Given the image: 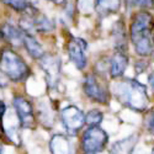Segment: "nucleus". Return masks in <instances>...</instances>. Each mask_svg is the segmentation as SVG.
I'll use <instances>...</instances> for the list:
<instances>
[{
	"mask_svg": "<svg viewBox=\"0 0 154 154\" xmlns=\"http://www.w3.org/2000/svg\"><path fill=\"white\" fill-rule=\"evenodd\" d=\"M12 105H14L20 126L22 128H31V130H35L36 125H37V119H36V113H35L32 102L30 100H27L25 96L17 95L14 97Z\"/></svg>",
	"mask_w": 154,
	"mask_h": 154,
	"instance_id": "obj_7",
	"label": "nucleus"
},
{
	"mask_svg": "<svg viewBox=\"0 0 154 154\" xmlns=\"http://www.w3.org/2000/svg\"><path fill=\"white\" fill-rule=\"evenodd\" d=\"M6 79L8 78L2 73V70H0V86H2V88H5L8 85V80Z\"/></svg>",
	"mask_w": 154,
	"mask_h": 154,
	"instance_id": "obj_23",
	"label": "nucleus"
},
{
	"mask_svg": "<svg viewBox=\"0 0 154 154\" xmlns=\"http://www.w3.org/2000/svg\"><path fill=\"white\" fill-rule=\"evenodd\" d=\"M60 58L57 54H46L40 59V66L46 74L48 86L56 88L60 76Z\"/></svg>",
	"mask_w": 154,
	"mask_h": 154,
	"instance_id": "obj_9",
	"label": "nucleus"
},
{
	"mask_svg": "<svg viewBox=\"0 0 154 154\" xmlns=\"http://www.w3.org/2000/svg\"><path fill=\"white\" fill-rule=\"evenodd\" d=\"M137 139L138 138L133 134L121 140H117L116 143H113L111 146V148L109 149V153L110 154H130L137 143Z\"/></svg>",
	"mask_w": 154,
	"mask_h": 154,
	"instance_id": "obj_14",
	"label": "nucleus"
},
{
	"mask_svg": "<svg viewBox=\"0 0 154 154\" xmlns=\"http://www.w3.org/2000/svg\"><path fill=\"white\" fill-rule=\"evenodd\" d=\"M153 27L154 20L148 11H139L133 16L130 26V38L134 46L136 53L140 57H148L153 52L150 43V33Z\"/></svg>",
	"mask_w": 154,
	"mask_h": 154,
	"instance_id": "obj_2",
	"label": "nucleus"
},
{
	"mask_svg": "<svg viewBox=\"0 0 154 154\" xmlns=\"http://www.w3.org/2000/svg\"><path fill=\"white\" fill-rule=\"evenodd\" d=\"M48 148L51 154H76V148L70 136L63 133H56L51 137Z\"/></svg>",
	"mask_w": 154,
	"mask_h": 154,
	"instance_id": "obj_10",
	"label": "nucleus"
},
{
	"mask_svg": "<svg viewBox=\"0 0 154 154\" xmlns=\"http://www.w3.org/2000/svg\"><path fill=\"white\" fill-rule=\"evenodd\" d=\"M153 43H154V36H153Z\"/></svg>",
	"mask_w": 154,
	"mask_h": 154,
	"instance_id": "obj_29",
	"label": "nucleus"
},
{
	"mask_svg": "<svg viewBox=\"0 0 154 154\" xmlns=\"http://www.w3.org/2000/svg\"><path fill=\"white\" fill-rule=\"evenodd\" d=\"M148 84H149L150 89L154 91V72H152V73L148 75Z\"/></svg>",
	"mask_w": 154,
	"mask_h": 154,
	"instance_id": "obj_24",
	"label": "nucleus"
},
{
	"mask_svg": "<svg viewBox=\"0 0 154 154\" xmlns=\"http://www.w3.org/2000/svg\"><path fill=\"white\" fill-rule=\"evenodd\" d=\"M2 40H4V36H3V32H2V30H0V41Z\"/></svg>",
	"mask_w": 154,
	"mask_h": 154,
	"instance_id": "obj_26",
	"label": "nucleus"
},
{
	"mask_svg": "<svg viewBox=\"0 0 154 154\" xmlns=\"http://www.w3.org/2000/svg\"><path fill=\"white\" fill-rule=\"evenodd\" d=\"M6 112V105L3 100H0V140L6 139L5 128H4V115Z\"/></svg>",
	"mask_w": 154,
	"mask_h": 154,
	"instance_id": "obj_21",
	"label": "nucleus"
},
{
	"mask_svg": "<svg viewBox=\"0 0 154 154\" xmlns=\"http://www.w3.org/2000/svg\"><path fill=\"white\" fill-rule=\"evenodd\" d=\"M48 2H52V3H54L57 5H63V4H66L67 0H48Z\"/></svg>",
	"mask_w": 154,
	"mask_h": 154,
	"instance_id": "obj_25",
	"label": "nucleus"
},
{
	"mask_svg": "<svg viewBox=\"0 0 154 154\" xmlns=\"http://www.w3.org/2000/svg\"><path fill=\"white\" fill-rule=\"evenodd\" d=\"M37 116H38V121H40L42 126H45L46 128H52L54 123V113L52 106H49L47 101L41 102V107H38Z\"/></svg>",
	"mask_w": 154,
	"mask_h": 154,
	"instance_id": "obj_16",
	"label": "nucleus"
},
{
	"mask_svg": "<svg viewBox=\"0 0 154 154\" xmlns=\"http://www.w3.org/2000/svg\"><path fill=\"white\" fill-rule=\"evenodd\" d=\"M109 144V134L100 126H89L80 137L82 154H100Z\"/></svg>",
	"mask_w": 154,
	"mask_h": 154,
	"instance_id": "obj_4",
	"label": "nucleus"
},
{
	"mask_svg": "<svg viewBox=\"0 0 154 154\" xmlns=\"http://www.w3.org/2000/svg\"><path fill=\"white\" fill-rule=\"evenodd\" d=\"M3 32V36L5 40L14 47H20L23 46V32L21 29L16 27L15 25H12L10 22H6L3 25V27L0 29Z\"/></svg>",
	"mask_w": 154,
	"mask_h": 154,
	"instance_id": "obj_12",
	"label": "nucleus"
},
{
	"mask_svg": "<svg viewBox=\"0 0 154 154\" xmlns=\"http://www.w3.org/2000/svg\"><path fill=\"white\" fill-rule=\"evenodd\" d=\"M112 36L115 41V47L119 52L126 53V47H127V35H126V26L122 20L117 21L116 25L113 26Z\"/></svg>",
	"mask_w": 154,
	"mask_h": 154,
	"instance_id": "obj_13",
	"label": "nucleus"
},
{
	"mask_svg": "<svg viewBox=\"0 0 154 154\" xmlns=\"http://www.w3.org/2000/svg\"><path fill=\"white\" fill-rule=\"evenodd\" d=\"M126 4L130 8L153 9L154 8V0H126Z\"/></svg>",
	"mask_w": 154,
	"mask_h": 154,
	"instance_id": "obj_20",
	"label": "nucleus"
},
{
	"mask_svg": "<svg viewBox=\"0 0 154 154\" xmlns=\"http://www.w3.org/2000/svg\"><path fill=\"white\" fill-rule=\"evenodd\" d=\"M128 57L125 52H119L116 51V53H115L110 62H109V69H110V76L112 79H119L121 76L125 74L126 72V68L128 66Z\"/></svg>",
	"mask_w": 154,
	"mask_h": 154,
	"instance_id": "obj_11",
	"label": "nucleus"
},
{
	"mask_svg": "<svg viewBox=\"0 0 154 154\" xmlns=\"http://www.w3.org/2000/svg\"><path fill=\"white\" fill-rule=\"evenodd\" d=\"M104 120V113L99 109H93L85 115V125L88 126H100Z\"/></svg>",
	"mask_w": 154,
	"mask_h": 154,
	"instance_id": "obj_19",
	"label": "nucleus"
},
{
	"mask_svg": "<svg viewBox=\"0 0 154 154\" xmlns=\"http://www.w3.org/2000/svg\"><path fill=\"white\" fill-rule=\"evenodd\" d=\"M23 46L26 48L27 53L35 59H41L45 56V51H43L42 46L31 35H27V33L23 35Z\"/></svg>",
	"mask_w": 154,
	"mask_h": 154,
	"instance_id": "obj_15",
	"label": "nucleus"
},
{
	"mask_svg": "<svg viewBox=\"0 0 154 154\" xmlns=\"http://www.w3.org/2000/svg\"><path fill=\"white\" fill-rule=\"evenodd\" d=\"M0 154H4V152H3V148L0 147Z\"/></svg>",
	"mask_w": 154,
	"mask_h": 154,
	"instance_id": "obj_27",
	"label": "nucleus"
},
{
	"mask_svg": "<svg viewBox=\"0 0 154 154\" xmlns=\"http://www.w3.org/2000/svg\"><path fill=\"white\" fill-rule=\"evenodd\" d=\"M84 94L97 104L106 105L110 101V90L107 84L97 74H88L83 82Z\"/></svg>",
	"mask_w": 154,
	"mask_h": 154,
	"instance_id": "obj_5",
	"label": "nucleus"
},
{
	"mask_svg": "<svg viewBox=\"0 0 154 154\" xmlns=\"http://www.w3.org/2000/svg\"><path fill=\"white\" fill-rule=\"evenodd\" d=\"M152 154H154V148H153V149H152Z\"/></svg>",
	"mask_w": 154,
	"mask_h": 154,
	"instance_id": "obj_28",
	"label": "nucleus"
},
{
	"mask_svg": "<svg viewBox=\"0 0 154 154\" xmlns=\"http://www.w3.org/2000/svg\"><path fill=\"white\" fill-rule=\"evenodd\" d=\"M86 49H88V43L80 37H70L68 42V56L69 59L74 63V66L79 70H83L86 64H88V58H86Z\"/></svg>",
	"mask_w": 154,
	"mask_h": 154,
	"instance_id": "obj_8",
	"label": "nucleus"
},
{
	"mask_svg": "<svg viewBox=\"0 0 154 154\" xmlns=\"http://www.w3.org/2000/svg\"><path fill=\"white\" fill-rule=\"evenodd\" d=\"M112 94L120 104L136 112H144L149 106L147 88L134 79H122L113 84Z\"/></svg>",
	"mask_w": 154,
	"mask_h": 154,
	"instance_id": "obj_1",
	"label": "nucleus"
},
{
	"mask_svg": "<svg viewBox=\"0 0 154 154\" xmlns=\"http://www.w3.org/2000/svg\"><path fill=\"white\" fill-rule=\"evenodd\" d=\"M0 2L10 8H12L14 10L21 12V14L26 12L27 10H30L32 8V4L29 3L27 0H0Z\"/></svg>",
	"mask_w": 154,
	"mask_h": 154,
	"instance_id": "obj_18",
	"label": "nucleus"
},
{
	"mask_svg": "<svg viewBox=\"0 0 154 154\" xmlns=\"http://www.w3.org/2000/svg\"><path fill=\"white\" fill-rule=\"evenodd\" d=\"M121 0H95V9L101 16L111 15L119 11Z\"/></svg>",
	"mask_w": 154,
	"mask_h": 154,
	"instance_id": "obj_17",
	"label": "nucleus"
},
{
	"mask_svg": "<svg viewBox=\"0 0 154 154\" xmlns=\"http://www.w3.org/2000/svg\"><path fill=\"white\" fill-rule=\"evenodd\" d=\"M60 121L68 136H76L85 126V115L79 107L69 105L62 109Z\"/></svg>",
	"mask_w": 154,
	"mask_h": 154,
	"instance_id": "obj_6",
	"label": "nucleus"
},
{
	"mask_svg": "<svg viewBox=\"0 0 154 154\" xmlns=\"http://www.w3.org/2000/svg\"><path fill=\"white\" fill-rule=\"evenodd\" d=\"M0 70L9 80L15 83L25 82L31 74L30 67L22 57L8 47L0 51Z\"/></svg>",
	"mask_w": 154,
	"mask_h": 154,
	"instance_id": "obj_3",
	"label": "nucleus"
},
{
	"mask_svg": "<svg viewBox=\"0 0 154 154\" xmlns=\"http://www.w3.org/2000/svg\"><path fill=\"white\" fill-rule=\"evenodd\" d=\"M146 127L149 133L154 134V110H152L148 113V117L146 120Z\"/></svg>",
	"mask_w": 154,
	"mask_h": 154,
	"instance_id": "obj_22",
	"label": "nucleus"
}]
</instances>
